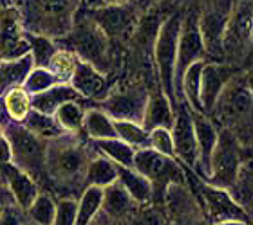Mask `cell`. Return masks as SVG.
Here are the masks:
<instances>
[{"mask_svg": "<svg viewBox=\"0 0 253 225\" xmlns=\"http://www.w3.org/2000/svg\"><path fill=\"white\" fill-rule=\"evenodd\" d=\"M82 133V131H80ZM80 133H62L47 141L45 148V173L47 182L60 191H74L78 194L85 189V171L92 157L90 142L84 141Z\"/></svg>", "mask_w": 253, "mask_h": 225, "instance_id": "obj_1", "label": "cell"}, {"mask_svg": "<svg viewBox=\"0 0 253 225\" xmlns=\"http://www.w3.org/2000/svg\"><path fill=\"white\" fill-rule=\"evenodd\" d=\"M80 4L82 0H24L16 7L24 31L60 40L71 31Z\"/></svg>", "mask_w": 253, "mask_h": 225, "instance_id": "obj_2", "label": "cell"}, {"mask_svg": "<svg viewBox=\"0 0 253 225\" xmlns=\"http://www.w3.org/2000/svg\"><path fill=\"white\" fill-rule=\"evenodd\" d=\"M4 135L11 146V162L27 173L38 186H43L47 182V173H45L47 141L37 137L27 128H24L22 123L15 121L4 123Z\"/></svg>", "mask_w": 253, "mask_h": 225, "instance_id": "obj_3", "label": "cell"}, {"mask_svg": "<svg viewBox=\"0 0 253 225\" xmlns=\"http://www.w3.org/2000/svg\"><path fill=\"white\" fill-rule=\"evenodd\" d=\"M60 40L69 42V45L63 49L73 51L80 60L90 63L100 72H109L112 63L111 40L101 32V29L92 22L90 16L84 20H74L71 31Z\"/></svg>", "mask_w": 253, "mask_h": 225, "instance_id": "obj_4", "label": "cell"}, {"mask_svg": "<svg viewBox=\"0 0 253 225\" xmlns=\"http://www.w3.org/2000/svg\"><path fill=\"white\" fill-rule=\"evenodd\" d=\"M132 168L148 178L154 188L152 204H163V193L169 184H186V168L174 157H167L152 148H141L134 153Z\"/></svg>", "mask_w": 253, "mask_h": 225, "instance_id": "obj_5", "label": "cell"}, {"mask_svg": "<svg viewBox=\"0 0 253 225\" xmlns=\"http://www.w3.org/2000/svg\"><path fill=\"white\" fill-rule=\"evenodd\" d=\"M181 20L183 15L172 13L165 18L154 36V62L158 68L159 89L172 105H177L175 101V87H174V68H175V54H177V38H179Z\"/></svg>", "mask_w": 253, "mask_h": 225, "instance_id": "obj_6", "label": "cell"}, {"mask_svg": "<svg viewBox=\"0 0 253 225\" xmlns=\"http://www.w3.org/2000/svg\"><path fill=\"white\" fill-rule=\"evenodd\" d=\"M250 114H252L250 76L237 70L224 85L210 117H215V121L221 123L222 128L233 130L235 126L243 125V119H250Z\"/></svg>", "mask_w": 253, "mask_h": 225, "instance_id": "obj_7", "label": "cell"}, {"mask_svg": "<svg viewBox=\"0 0 253 225\" xmlns=\"http://www.w3.org/2000/svg\"><path fill=\"white\" fill-rule=\"evenodd\" d=\"M244 162L246 161L243 159V144L237 135L228 128H221L215 150L210 157V171L205 182L217 188L230 189L237 180V175Z\"/></svg>", "mask_w": 253, "mask_h": 225, "instance_id": "obj_8", "label": "cell"}, {"mask_svg": "<svg viewBox=\"0 0 253 225\" xmlns=\"http://www.w3.org/2000/svg\"><path fill=\"white\" fill-rule=\"evenodd\" d=\"M192 178L195 180V188H197L195 196L199 200L208 225L226 220H241L252 224V213H248L243 205H239L228 189L217 188V186L201 180L194 171H192Z\"/></svg>", "mask_w": 253, "mask_h": 225, "instance_id": "obj_9", "label": "cell"}, {"mask_svg": "<svg viewBox=\"0 0 253 225\" xmlns=\"http://www.w3.org/2000/svg\"><path fill=\"white\" fill-rule=\"evenodd\" d=\"M148 99V90L143 85H126L111 90L105 99L96 103L112 121H132L141 125L143 112Z\"/></svg>", "mask_w": 253, "mask_h": 225, "instance_id": "obj_10", "label": "cell"}, {"mask_svg": "<svg viewBox=\"0 0 253 225\" xmlns=\"http://www.w3.org/2000/svg\"><path fill=\"white\" fill-rule=\"evenodd\" d=\"M206 60L205 45L199 32V24H197V15L188 13L183 16L179 29V38H177V54H175V68H174V87H175V101H179L181 92V79L186 68L192 63Z\"/></svg>", "mask_w": 253, "mask_h": 225, "instance_id": "obj_11", "label": "cell"}, {"mask_svg": "<svg viewBox=\"0 0 253 225\" xmlns=\"http://www.w3.org/2000/svg\"><path fill=\"white\" fill-rule=\"evenodd\" d=\"M230 15H232V7L226 0H211L205 7V11L197 15V24H199L206 56H211L215 60L224 58L222 40H224Z\"/></svg>", "mask_w": 253, "mask_h": 225, "instance_id": "obj_12", "label": "cell"}, {"mask_svg": "<svg viewBox=\"0 0 253 225\" xmlns=\"http://www.w3.org/2000/svg\"><path fill=\"white\" fill-rule=\"evenodd\" d=\"M172 142H174V157L186 169L195 173L197 166V142H195L194 123H192V108L181 101L175 105L174 125L170 128Z\"/></svg>", "mask_w": 253, "mask_h": 225, "instance_id": "obj_13", "label": "cell"}, {"mask_svg": "<svg viewBox=\"0 0 253 225\" xmlns=\"http://www.w3.org/2000/svg\"><path fill=\"white\" fill-rule=\"evenodd\" d=\"M29 38L16 5L0 7V60H13L29 53Z\"/></svg>", "mask_w": 253, "mask_h": 225, "instance_id": "obj_14", "label": "cell"}, {"mask_svg": "<svg viewBox=\"0 0 253 225\" xmlns=\"http://www.w3.org/2000/svg\"><path fill=\"white\" fill-rule=\"evenodd\" d=\"M90 18L109 40H125L136 27V13L126 4H107L92 9Z\"/></svg>", "mask_w": 253, "mask_h": 225, "instance_id": "obj_15", "label": "cell"}, {"mask_svg": "<svg viewBox=\"0 0 253 225\" xmlns=\"http://www.w3.org/2000/svg\"><path fill=\"white\" fill-rule=\"evenodd\" d=\"M237 72L232 65L221 62H205L201 70V87H199V103L201 112L210 115L217 103V97L222 92L224 85L230 81L233 74Z\"/></svg>", "mask_w": 253, "mask_h": 225, "instance_id": "obj_16", "label": "cell"}, {"mask_svg": "<svg viewBox=\"0 0 253 225\" xmlns=\"http://www.w3.org/2000/svg\"><path fill=\"white\" fill-rule=\"evenodd\" d=\"M192 123H194L195 142H197V166H195V175L201 180H206L208 171H210V157L215 150L217 139H219V128L215 121L210 115L203 112L192 110Z\"/></svg>", "mask_w": 253, "mask_h": 225, "instance_id": "obj_17", "label": "cell"}, {"mask_svg": "<svg viewBox=\"0 0 253 225\" xmlns=\"http://www.w3.org/2000/svg\"><path fill=\"white\" fill-rule=\"evenodd\" d=\"M69 85L78 92L84 99L87 101H96L100 103L101 99H105L107 94L111 92V87L107 83L105 74L100 72L96 67H92L90 63L80 60L76 62L74 72L69 79Z\"/></svg>", "mask_w": 253, "mask_h": 225, "instance_id": "obj_18", "label": "cell"}, {"mask_svg": "<svg viewBox=\"0 0 253 225\" xmlns=\"http://www.w3.org/2000/svg\"><path fill=\"white\" fill-rule=\"evenodd\" d=\"M0 178H2V182H4L15 205L20 207L22 211H26L40 193V186L27 173H24L20 168H16L13 162L0 166Z\"/></svg>", "mask_w": 253, "mask_h": 225, "instance_id": "obj_19", "label": "cell"}, {"mask_svg": "<svg viewBox=\"0 0 253 225\" xmlns=\"http://www.w3.org/2000/svg\"><path fill=\"white\" fill-rule=\"evenodd\" d=\"M137 204L128 196L122 184L112 182L103 188V198H101V209L100 213L105 215L111 222L118 225H125L130 215L136 211Z\"/></svg>", "mask_w": 253, "mask_h": 225, "instance_id": "obj_20", "label": "cell"}, {"mask_svg": "<svg viewBox=\"0 0 253 225\" xmlns=\"http://www.w3.org/2000/svg\"><path fill=\"white\" fill-rule=\"evenodd\" d=\"M252 38V16H250V4H246V9H243V4L237 5L230 15L228 20L222 49L224 56L228 53L243 51V45H248Z\"/></svg>", "mask_w": 253, "mask_h": 225, "instance_id": "obj_21", "label": "cell"}, {"mask_svg": "<svg viewBox=\"0 0 253 225\" xmlns=\"http://www.w3.org/2000/svg\"><path fill=\"white\" fill-rule=\"evenodd\" d=\"M175 106L170 103V99L161 92V89L148 92V99L143 112L141 126L145 130H154V128H167L170 130L174 125Z\"/></svg>", "mask_w": 253, "mask_h": 225, "instance_id": "obj_22", "label": "cell"}, {"mask_svg": "<svg viewBox=\"0 0 253 225\" xmlns=\"http://www.w3.org/2000/svg\"><path fill=\"white\" fill-rule=\"evenodd\" d=\"M67 101H78V103H82L84 97L69 83H56L53 87H49L47 90L40 92V94L31 96V108L42 112V114L53 115L56 112V108L60 105H63V103H67Z\"/></svg>", "mask_w": 253, "mask_h": 225, "instance_id": "obj_23", "label": "cell"}, {"mask_svg": "<svg viewBox=\"0 0 253 225\" xmlns=\"http://www.w3.org/2000/svg\"><path fill=\"white\" fill-rule=\"evenodd\" d=\"M33 67L35 63H33L31 53L13 58V60H0V97L7 90L22 87Z\"/></svg>", "mask_w": 253, "mask_h": 225, "instance_id": "obj_24", "label": "cell"}, {"mask_svg": "<svg viewBox=\"0 0 253 225\" xmlns=\"http://www.w3.org/2000/svg\"><path fill=\"white\" fill-rule=\"evenodd\" d=\"M116 180L122 184V188L137 205L152 204L154 188L148 178H145L134 168H125V166H116Z\"/></svg>", "mask_w": 253, "mask_h": 225, "instance_id": "obj_25", "label": "cell"}, {"mask_svg": "<svg viewBox=\"0 0 253 225\" xmlns=\"http://www.w3.org/2000/svg\"><path fill=\"white\" fill-rule=\"evenodd\" d=\"M82 131L89 137L90 141H100V139H116V130H114V123L103 110L98 106L85 110L84 125Z\"/></svg>", "mask_w": 253, "mask_h": 225, "instance_id": "obj_26", "label": "cell"}, {"mask_svg": "<svg viewBox=\"0 0 253 225\" xmlns=\"http://www.w3.org/2000/svg\"><path fill=\"white\" fill-rule=\"evenodd\" d=\"M116 164L94 150L89 161V166H87V171H85V188L87 186L105 188L109 184L116 182Z\"/></svg>", "mask_w": 253, "mask_h": 225, "instance_id": "obj_27", "label": "cell"}, {"mask_svg": "<svg viewBox=\"0 0 253 225\" xmlns=\"http://www.w3.org/2000/svg\"><path fill=\"white\" fill-rule=\"evenodd\" d=\"M92 150L101 153L103 157L116 164V166H125V168H132L134 164V153L136 150L128 146L122 139H100V141H89Z\"/></svg>", "mask_w": 253, "mask_h": 225, "instance_id": "obj_28", "label": "cell"}, {"mask_svg": "<svg viewBox=\"0 0 253 225\" xmlns=\"http://www.w3.org/2000/svg\"><path fill=\"white\" fill-rule=\"evenodd\" d=\"M101 198H103V188L87 186L76 198V224L74 225H90V222L94 220L101 209Z\"/></svg>", "mask_w": 253, "mask_h": 225, "instance_id": "obj_29", "label": "cell"}, {"mask_svg": "<svg viewBox=\"0 0 253 225\" xmlns=\"http://www.w3.org/2000/svg\"><path fill=\"white\" fill-rule=\"evenodd\" d=\"M206 60H199V62L192 63L183 74L181 79V92H179V101H185L186 105L194 112H201V103H199V87H201V70L205 65Z\"/></svg>", "mask_w": 253, "mask_h": 225, "instance_id": "obj_30", "label": "cell"}, {"mask_svg": "<svg viewBox=\"0 0 253 225\" xmlns=\"http://www.w3.org/2000/svg\"><path fill=\"white\" fill-rule=\"evenodd\" d=\"M22 125H24V128H27L31 133H35L43 141H51L54 137L65 133L62 126L58 125V121L54 119V115L42 114V112L33 110V108L26 115V119L22 121Z\"/></svg>", "mask_w": 253, "mask_h": 225, "instance_id": "obj_31", "label": "cell"}, {"mask_svg": "<svg viewBox=\"0 0 253 225\" xmlns=\"http://www.w3.org/2000/svg\"><path fill=\"white\" fill-rule=\"evenodd\" d=\"M0 101H2V106H4L7 119L15 121V123H22L26 119V115L29 114V110H31V96L27 94L22 87L7 90L0 97Z\"/></svg>", "mask_w": 253, "mask_h": 225, "instance_id": "obj_32", "label": "cell"}, {"mask_svg": "<svg viewBox=\"0 0 253 225\" xmlns=\"http://www.w3.org/2000/svg\"><path fill=\"white\" fill-rule=\"evenodd\" d=\"M24 213L27 215L29 222L35 225H53L54 215H56V200L49 193L40 191Z\"/></svg>", "mask_w": 253, "mask_h": 225, "instance_id": "obj_33", "label": "cell"}, {"mask_svg": "<svg viewBox=\"0 0 253 225\" xmlns=\"http://www.w3.org/2000/svg\"><path fill=\"white\" fill-rule=\"evenodd\" d=\"M112 123H114L118 139H122L128 146H132L134 150L150 148V131L145 130L139 123H132V121H112Z\"/></svg>", "mask_w": 253, "mask_h": 225, "instance_id": "obj_34", "label": "cell"}, {"mask_svg": "<svg viewBox=\"0 0 253 225\" xmlns=\"http://www.w3.org/2000/svg\"><path fill=\"white\" fill-rule=\"evenodd\" d=\"M54 119L58 121V125L63 128V131L67 133H80L82 131V125H84V115L85 108L78 101H67L56 108L54 112Z\"/></svg>", "mask_w": 253, "mask_h": 225, "instance_id": "obj_35", "label": "cell"}, {"mask_svg": "<svg viewBox=\"0 0 253 225\" xmlns=\"http://www.w3.org/2000/svg\"><path fill=\"white\" fill-rule=\"evenodd\" d=\"M76 62H78V56L73 51L58 47L56 53L53 54V58H51L47 68L54 74L58 83H69V79H71V76L74 72V67H76Z\"/></svg>", "mask_w": 253, "mask_h": 225, "instance_id": "obj_36", "label": "cell"}, {"mask_svg": "<svg viewBox=\"0 0 253 225\" xmlns=\"http://www.w3.org/2000/svg\"><path fill=\"white\" fill-rule=\"evenodd\" d=\"M27 38H29V45H31L29 53H31V56H33L35 67L47 68L51 58H53V54L56 53V49H58L56 40L42 36V34H29V32H27Z\"/></svg>", "mask_w": 253, "mask_h": 225, "instance_id": "obj_37", "label": "cell"}, {"mask_svg": "<svg viewBox=\"0 0 253 225\" xmlns=\"http://www.w3.org/2000/svg\"><path fill=\"white\" fill-rule=\"evenodd\" d=\"M230 194L239 205H243L244 209L250 213V205H252V175H250V166L248 161L241 166V171L237 175V180L233 182L230 189Z\"/></svg>", "mask_w": 253, "mask_h": 225, "instance_id": "obj_38", "label": "cell"}, {"mask_svg": "<svg viewBox=\"0 0 253 225\" xmlns=\"http://www.w3.org/2000/svg\"><path fill=\"white\" fill-rule=\"evenodd\" d=\"M125 225H167L163 205L147 204L137 205Z\"/></svg>", "mask_w": 253, "mask_h": 225, "instance_id": "obj_39", "label": "cell"}, {"mask_svg": "<svg viewBox=\"0 0 253 225\" xmlns=\"http://www.w3.org/2000/svg\"><path fill=\"white\" fill-rule=\"evenodd\" d=\"M58 83V79L54 78V74L49 70V68L43 67H33V70L29 72V76L26 78L22 89L26 90L29 96L40 94L43 90H47L49 87Z\"/></svg>", "mask_w": 253, "mask_h": 225, "instance_id": "obj_40", "label": "cell"}, {"mask_svg": "<svg viewBox=\"0 0 253 225\" xmlns=\"http://www.w3.org/2000/svg\"><path fill=\"white\" fill-rule=\"evenodd\" d=\"M76 224V198L63 196L56 202V215L53 225H74Z\"/></svg>", "mask_w": 253, "mask_h": 225, "instance_id": "obj_41", "label": "cell"}, {"mask_svg": "<svg viewBox=\"0 0 253 225\" xmlns=\"http://www.w3.org/2000/svg\"><path fill=\"white\" fill-rule=\"evenodd\" d=\"M150 148L167 155V157H174V142H172L170 130H167V128H154V130H150Z\"/></svg>", "mask_w": 253, "mask_h": 225, "instance_id": "obj_42", "label": "cell"}, {"mask_svg": "<svg viewBox=\"0 0 253 225\" xmlns=\"http://www.w3.org/2000/svg\"><path fill=\"white\" fill-rule=\"evenodd\" d=\"M11 162V146L9 141L5 139V135L0 139V166Z\"/></svg>", "mask_w": 253, "mask_h": 225, "instance_id": "obj_43", "label": "cell"}, {"mask_svg": "<svg viewBox=\"0 0 253 225\" xmlns=\"http://www.w3.org/2000/svg\"><path fill=\"white\" fill-rule=\"evenodd\" d=\"M90 225H118V224H114V222H111L109 218H107L105 215H101V213H98L96 215V218L92 222H90Z\"/></svg>", "mask_w": 253, "mask_h": 225, "instance_id": "obj_44", "label": "cell"}, {"mask_svg": "<svg viewBox=\"0 0 253 225\" xmlns=\"http://www.w3.org/2000/svg\"><path fill=\"white\" fill-rule=\"evenodd\" d=\"M84 4L90 9H98V7H103L105 4V0H84Z\"/></svg>", "mask_w": 253, "mask_h": 225, "instance_id": "obj_45", "label": "cell"}, {"mask_svg": "<svg viewBox=\"0 0 253 225\" xmlns=\"http://www.w3.org/2000/svg\"><path fill=\"white\" fill-rule=\"evenodd\" d=\"M211 225H252V224L241 222V220H226V222H219V224H211Z\"/></svg>", "mask_w": 253, "mask_h": 225, "instance_id": "obj_46", "label": "cell"}, {"mask_svg": "<svg viewBox=\"0 0 253 225\" xmlns=\"http://www.w3.org/2000/svg\"><path fill=\"white\" fill-rule=\"evenodd\" d=\"M4 117H7V115H5V112H4V106H2V101H0V125H4L5 121H4ZM9 121V119H7Z\"/></svg>", "mask_w": 253, "mask_h": 225, "instance_id": "obj_47", "label": "cell"}, {"mask_svg": "<svg viewBox=\"0 0 253 225\" xmlns=\"http://www.w3.org/2000/svg\"><path fill=\"white\" fill-rule=\"evenodd\" d=\"M9 5H15V0H0V7H9Z\"/></svg>", "mask_w": 253, "mask_h": 225, "instance_id": "obj_48", "label": "cell"}, {"mask_svg": "<svg viewBox=\"0 0 253 225\" xmlns=\"http://www.w3.org/2000/svg\"><path fill=\"white\" fill-rule=\"evenodd\" d=\"M4 137V125H0V139Z\"/></svg>", "mask_w": 253, "mask_h": 225, "instance_id": "obj_49", "label": "cell"}, {"mask_svg": "<svg viewBox=\"0 0 253 225\" xmlns=\"http://www.w3.org/2000/svg\"><path fill=\"white\" fill-rule=\"evenodd\" d=\"M128 0H116V4H126Z\"/></svg>", "mask_w": 253, "mask_h": 225, "instance_id": "obj_50", "label": "cell"}, {"mask_svg": "<svg viewBox=\"0 0 253 225\" xmlns=\"http://www.w3.org/2000/svg\"><path fill=\"white\" fill-rule=\"evenodd\" d=\"M22 2H24V0H15V5H20Z\"/></svg>", "mask_w": 253, "mask_h": 225, "instance_id": "obj_51", "label": "cell"}, {"mask_svg": "<svg viewBox=\"0 0 253 225\" xmlns=\"http://www.w3.org/2000/svg\"><path fill=\"white\" fill-rule=\"evenodd\" d=\"M22 225H35V224H24V222H22Z\"/></svg>", "mask_w": 253, "mask_h": 225, "instance_id": "obj_52", "label": "cell"}]
</instances>
